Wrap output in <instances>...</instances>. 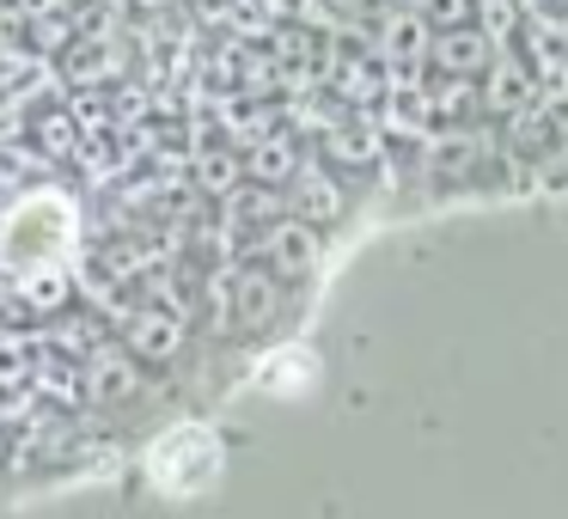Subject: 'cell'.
Instances as JSON below:
<instances>
[{
  "label": "cell",
  "mask_w": 568,
  "mask_h": 519,
  "mask_svg": "<svg viewBox=\"0 0 568 519\" xmlns=\"http://www.w3.org/2000/svg\"><path fill=\"white\" fill-rule=\"evenodd\" d=\"M495 55H501V50H495L477 26L434 31V43H428V68H434V74H446V80H483Z\"/></svg>",
  "instance_id": "9"
},
{
  "label": "cell",
  "mask_w": 568,
  "mask_h": 519,
  "mask_svg": "<svg viewBox=\"0 0 568 519\" xmlns=\"http://www.w3.org/2000/svg\"><path fill=\"white\" fill-rule=\"evenodd\" d=\"M31 391H38V404H55V409H80L87 404V367H74V360H43V367H31Z\"/></svg>",
  "instance_id": "13"
},
{
  "label": "cell",
  "mask_w": 568,
  "mask_h": 519,
  "mask_svg": "<svg viewBox=\"0 0 568 519\" xmlns=\"http://www.w3.org/2000/svg\"><path fill=\"white\" fill-rule=\"evenodd\" d=\"M318 379H324V360L306 343H275L257 360V385L275 397H306V391H318Z\"/></svg>",
  "instance_id": "10"
},
{
  "label": "cell",
  "mask_w": 568,
  "mask_h": 519,
  "mask_svg": "<svg viewBox=\"0 0 568 519\" xmlns=\"http://www.w3.org/2000/svg\"><path fill=\"white\" fill-rule=\"evenodd\" d=\"M379 160V135H373L367 123H343V129H331L324 135V165H373Z\"/></svg>",
  "instance_id": "16"
},
{
  "label": "cell",
  "mask_w": 568,
  "mask_h": 519,
  "mask_svg": "<svg viewBox=\"0 0 568 519\" xmlns=\"http://www.w3.org/2000/svg\"><path fill=\"white\" fill-rule=\"evenodd\" d=\"M409 7H416V19L428 31H458L477 19V0H409Z\"/></svg>",
  "instance_id": "18"
},
{
  "label": "cell",
  "mask_w": 568,
  "mask_h": 519,
  "mask_svg": "<svg viewBox=\"0 0 568 519\" xmlns=\"http://www.w3.org/2000/svg\"><path fill=\"white\" fill-rule=\"evenodd\" d=\"M556 38H562V55H568V13H556Z\"/></svg>",
  "instance_id": "19"
},
{
  "label": "cell",
  "mask_w": 568,
  "mask_h": 519,
  "mask_svg": "<svg viewBox=\"0 0 568 519\" xmlns=\"http://www.w3.org/2000/svg\"><path fill=\"white\" fill-rule=\"evenodd\" d=\"M141 470H148V482L165 501H196V495H209L226 477V446L209 421H178V428H165L148 446V465Z\"/></svg>",
  "instance_id": "2"
},
{
  "label": "cell",
  "mask_w": 568,
  "mask_h": 519,
  "mask_svg": "<svg viewBox=\"0 0 568 519\" xmlns=\"http://www.w3.org/2000/svg\"><path fill=\"white\" fill-rule=\"evenodd\" d=\"M477 104L489 123H514L519 111H531L538 104V74H531V62L519 50H501L489 62V74L477 80Z\"/></svg>",
  "instance_id": "7"
},
{
  "label": "cell",
  "mask_w": 568,
  "mask_h": 519,
  "mask_svg": "<svg viewBox=\"0 0 568 519\" xmlns=\"http://www.w3.org/2000/svg\"><path fill=\"white\" fill-rule=\"evenodd\" d=\"M0 465H7V428H0Z\"/></svg>",
  "instance_id": "20"
},
{
  "label": "cell",
  "mask_w": 568,
  "mask_h": 519,
  "mask_svg": "<svg viewBox=\"0 0 568 519\" xmlns=\"http://www.w3.org/2000/svg\"><path fill=\"white\" fill-rule=\"evenodd\" d=\"M116 343H123L141 367H178V360L190 355V324H184L178 306H160V299H153V306H129L123 312Z\"/></svg>",
  "instance_id": "5"
},
{
  "label": "cell",
  "mask_w": 568,
  "mask_h": 519,
  "mask_svg": "<svg viewBox=\"0 0 568 519\" xmlns=\"http://www.w3.org/2000/svg\"><path fill=\"white\" fill-rule=\"evenodd\" d=\"M470 116H483V104H477V80H434V92H428V123H446V129H458V123H470Z\"/></svg>",
  "instance_id": "14"
},
{
  "label": "cell",
  "mask_w": 568,
  "mask_h": 519,
  "mask_svg": "<svg viewBox=\"0 0 568 519\" xmlns=\"http://www.w3.org/2000/svg\"><path fill=\"white\" fill-rule=\"evenodd\" d=\"M87 404H99V409L148 404V367H141L123 343H104L99 355L87 360Z\"/></svg>",
  "instance_id": "6"
},
{
  "label": "cell",
  "mask_w": 568,
  "mask_h": 519,
  "mask_svg": "<svg viewBox=\"0 0 568 519\" xmlns=\"http://www.w3.org/2000/svg\"><path fill=\"white\" fill-rule=\"evenodd\" d=\"M428 43H434V31L416 19V7H397L392 19L379 26V62H385V74H416L422 62H428Z\"/></svg>",
  "instance_id": "11"
},
{
  "label": "cell",
  "mask_w": 568,
  "mask_h": 519,
  "mask_svg": "<svg viewBox=\"0 0 568 519\" xmlns=\"http://www.w3.org/2000/svg\"><path fill=\"white\" fill-rule=\"evenodd\" d=\"M80 233V208L68 190L38 184L19 190L0 208V275H31V269H62Z\"/></svg>",
  "instance_id": "1"
},
{
  "label": "cell",
  "mask_w": 568,
  "mask_h": 519,
  "mask_svg": "<svg viewBox=\"0 0 568 519\" xmlns=\"http://www.w3.org/2000/svg\"><path fill=\"white\" fill-rule=\"evenodd\" d=\"M300 165H306V153H300V141H287V135H263V141L245 147V177L263 184V190H287L300 177Z\"/></svg>",
  "instance_id": "12"
},
{
  "label": "cell",
  "mask_w": 568,
  "mask_h": 519,
  "mask_svg": "<svg viewBox=\"0 0 568 519\" xmlns=\"http://www.w3.org/2000/svg\"><path fill=\"white\" fill-rule=\"evenodd\" d=\"M282 202H287V214H294V221H306V226H318V233H324V226H336L348 214V184L324 160L318 165L306 160V165H300V177L282 190Z\"/></svg>",
  "instance_id": "8"
},
{
  "label": "cell",
  "mask_w": 568,
  "mask_h": 519,
  "mask_svg": "<svg viewBox=\"0 0 568 519\" xmlns=\"http://www.w3.org/2000/svg\"><path fill=\"white\" fill-rule=\"evenodd\" d=\"M251 263H263L270 275H282L287 287H300L306 275H318L324 263V233L294 214H275L263 233H251Z\"/></svg>",
  "instance_id": "4"
},
{
  "label": "cell",
  "mask_w": 568,
  "mask_h": 519,
  "mask_svg": "<svg viewBox=\"0 0 568 519\" xmlns=\"http://www.w3.org/2000/svg\"><path fill=\"white\" fill-rule=\"evenodd\" d=\"M190 172H196L202 196H233V190H239V177H245V153H226V147H196Z\"/></svg>",
  "instance_id": "15"
},
{
  "label": "cell",
  "mask_w": 568,
  "mask_h": 519,
  "mask_svg": "<svg viewBox=\"0 0 568 519\" xmlns=\"http://www.w3.org/2000/svg\"><path fill=\"white\" fill-rule=\"evenodd\" d=\"M214 299L226 306V330H233L239 343H263V336H275L282 318L294 312V287H287L282 275H270L263 263H239V269L221 282Z\"/></svg>",
  "instance_id": "3"
},
{
  "label": "cell",
  "mask_w": 568,
  "mask_h": 519,
  "mask_svg": "<svg viewBox=\"0 0 568 519\" xmlns=\"http://www.w3.org/2000/svg\"><path fill=\"white\" fill-rule=\"evenodd\" d=\"M470 26L495 43V50H514L519 26H526V0H477V19Z\"/></svg>",
  "instance_id": "17"
}]
</instances>
